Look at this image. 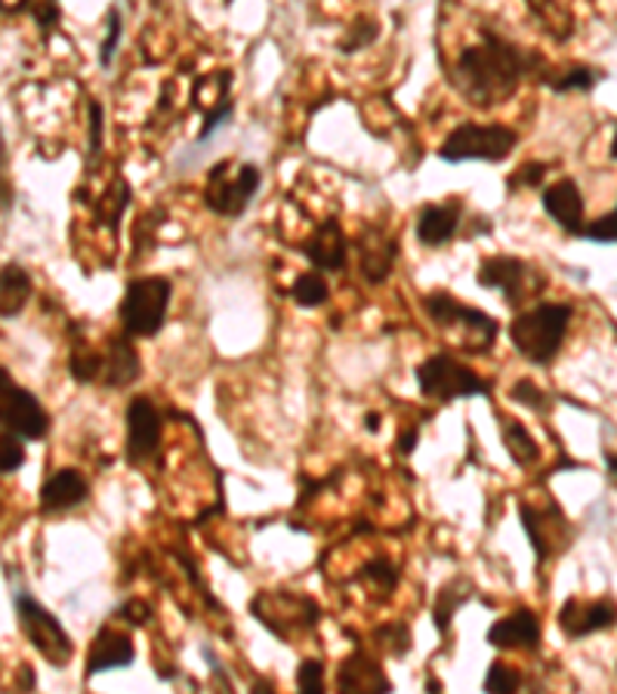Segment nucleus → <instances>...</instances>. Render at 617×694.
<instances>
[{
  "label": "nucleus",
  "mask_w": 617,
  "mask_h": 694,
  "mask_svg": "<svg viewBox=\"0 0 617 694\" xmlns=\"http://www.w3.org/2000/svg\"><path fill=\"white\" fill-rule=\"evenodd\" d=\"M547 59L525 50L494 28H482V43L457 56L451 84L470 106L491 108L507 102L525 78H543Z\"/></svg>",
  "instance_id": "obj_1"
},
{
  "label": "nucleus",
  "mask_w": 617,
  "mask_h": 694,
  "mask_svg": "<svg viewBox=\"0 0 617 694\" xmlns=\"http://www.w3.org/2000/svg\"><path fill=\"white\" fill-rule=\"evenodd\" d=\"M575 319L571 303H537L519 312L510 324V340L516 352L531 364H550L568 334V324Z\"/></svg>",
  "instance_id": "obj_2"
},
{
  "label": "nucleus",
  "mask_w": 617,
  "mask_h": 694,
  "mask_svg": "<svg viewBox=\"0 0 617 694\" xmlns=\"http://www.w3.org/2000/svg\"><path fill=\"white\" fill-rule=\"evenodd\" d=\"M170 296H174V284L164 275H148V278H134L127 284L121 296V319L124 334L130 340H146L155 336L167 321V309H170Z\"/></svg>",
  "instance_id": "obj_3"
},
{
  "label": "nucleus",
  "mask_w": 617,
  "mask_h": 694,
  "mask_svg": "<svg viewBox=\"0 0 617 694\" xmlns=\"http://www.w3.org/2000/svg\"><path fill=\"white\" fill-rule=\"evenodd\" d=\"M263 186V174L256 164H235V160H219L207 174L204 186V204L216 216H242L251 201Z\"/></svg>",
  "instance_id": "obj_4"
},
{
  "label": "nucleus",
  "mask_w": 617,
  "mask_h": 694,
  "mask_svg": "<svg viewBox=\"0 0 617 694\" xmlns=\"http://www.w3.org/2000/svg\"><path fill=\"white\" fill-rule=\"evenodd\" d=\"M519 146V134L507 124H460L444 136L439 146V158L448 164L460 160H488L497 164Z\"/></svg>",
  "instance_id": "obj_5"
},
{
  "label": "nucleus",
  "mask_w": 617,
  "mask_h": 694,
  "mask_svg": "<svg viewBox=\"0 0 617 694\" xmlns=\"http://www.w3.org/2000/svg\"><path fill=\"white\" fill-rule=\"evenodd\" d=\"M417 387L427 399L457 401L472 395H488L491 383L482 380L463 361H457L451 352H435L417 368Z\"/></svg>",
  "instance_id": "obj_6"
},
{
  "label": "nucleus",
  "mask_w": 617,
  "mask_h": 694,
  "mask_svg": "<svg viewBox=\"0 0 617 694\" xmlns=\"http://www.w3.org/2000/svg\"><path fill=\"white\" fill-rule=\"evenodd\" d=\"M16 617H19V627L26 633V639L35 645V652L53 664V667H66L68 661L75 657V642L66 633V627L56 620L41 602L31 599L28 593H16L13 599Z\"/></svg>",
  "instance_id": "obj_7"
},
{
  "label": "nucleus",
  "mask_w": 617,
  "mask_h": 694,
  "mask_svg": "<svg viewBox=\"0 0 617 694\" xmlns=\"http://www.w3.org/2000/svg\"><path fill=\"white\" fill-rule=\"evenodd\" d=\"M0 427L22 441H41L53 427L41 401L13 380L7 368H0Z\"/></svg>",
  "instance_id": "obj_8"
},
{
  "label": "nucleus",
  "mask_w": 617,
  "mask_h": 694,
  "mask_svg": "<svg viewBox=\"0 0 617 694\" xmlns=\"http://www.w3.org/2000/svg\"><path fill=\"white\" fill-rule=\"evenodd\" d=\"M423 309H427V315L432 319V324H439V328H460V331H467V334L476 336V352H488L491 343L497 340V321L482 312V309H472L467 303H460L457 296H451L448 291H430V294L423 296Z\"/></svg>",
  "instance_id": "obj_9"
},
{
  "label": "nucleus",
  "mask_w": 617,
  "mask_h": 694,
  "mask_svg": "<svg viewBox=\"0 0 617 694\" xmlns=\"http://www.w3.org/2000/svg\"><path fill=\"white\" fill-rule=\"evenodd\" d=\"M476 284L488 287V291H500L503 303L519 309L525 300L540 294L543 278L528 263L516 260V256H488L479 266V272H476Z\"/></svg>",
  "instance_id": "obj_10"
},
{
  "label": "nucleus",
  "mask_w": 617,
  "mask_h": 694,
  "mask_svg": "<svg viewBox=\"0 0 617 694\" xmlns=\"http://www.w3.org/2000/svg\"><path fill=\"white\" fill-rule=\"evenodd\" d=\"M251 612L259 617V624L268 627L275 636L291 639L294 629H312L319 620V605L308 596H296V593H256L251 602Z\"/></svg>",
  "instance_id": "obj_11"
},
{
  "label": "nucleus",
  "mask_w": 617,
  "mask_h": 694,
  "mask_svg": "<svg viewBox=\"0 0 617 694\" xmlns=\"http://www.w3.org/2000/svg\"><path fill=\"white\" fill-rule=\"evenodd\" d=\"M522 525L525 535L531 540L535 547L537 561L556 559L559 553L568 549L571 544V525L565 519V512L556 504H547V507H531V504H522Z\"/></svg>",
  "instance_id": "obj_12"
},
{
  "label": "nucleus",
  "mask_w": 617,
  "mask_h": 694,
  "mask_svg": "<svg viewBox=\"0 0 617 694\" xmlns=\"http://www.w3.org/2000/svg\"><path fill=\"white\" fill-rule=\"evenodd\" d=\"M161 411L148 395H136L127 404V460L143 463L161 444Z\"/></svg>",
  "instance_id": "obj_13"
},
{
  "label": "nucleus",
  "mask_w": 617,
  "mask_h": 694,
  "mask_svg": "<svg viewBox=\"0 0 617 694\" xmlns=\"http://www.w3.org/2000/svg\"><path fill=\"white\" fill-rule=\"evenodd\" d=\"M617 624V605L611 599L584 602L571 596L559 612V627L568 639H584L592 633H603Z\"/></svg>",
  "instance_id": "obj_14"
},
{
  "label": "nucleus",
  "mask_w": 617,
  "mask_h": 694,
  "mask_svg": "<svg viewBox=\"0 0 617 694\" xmlns=\"http://www.w3.org/2000/svg\"><path fill=\"white\" fill-rule=\"evenodd\" d=\"M336 694H392V682L376 657L352 652L336 669Z\"/></svg>",
  "instance_id": "obj_15"
},
{
  "label": "nucleus",
  "mask_w": 617,
  "mask_h": 694,
  "mask_svg": "<svg viewBox=\"0 0 617 694\" xmlns=\"http://www.w3.org/2000/svg\"><path fill=\"white\" fill-rule=\"evenodd\" d=\"M543 211L556 226H562L568 235H584V195L571 176L556 179L552 186L543 188Z\"/></svg>",
  "instance_id": "obj_16"
},
{
  "label": "nucleus",
  "mask_w": 617,
  "mask_h": 694,
  "mask_svg": "<svg viewBox=\"0 0 617 694\" xmlns=\"http://www.w3.org/2000/svg\"><path fill=\"white\" fill-rule=\"evenodd\" d=\"M540 642V617L531 608H519L512 615L494 620L488 629V645L500 652H535Z\"/></svg>",
  "instance_id": "obj_17"
},
{
  "label": "nucleus",
  "mask_w": 617,
  "mask_h": 694,
  "mask_svg": "<svg viewBox=\"0 0 617 694\" xmlns=\"http://www.w3.org/2000/svg\"><path fill=\"white\" fill-rule=\"evenodd\" d=\"M306 260L315 266V272H340L350 260V241L343 235V226L336 219H327L312 232V238L303 247Z\"/></svg>",
  "instance_id": "obj_18"
},
{
  "label": "nucleus",
  "mask_w": 617,
  "mask_h": 694,
  "mask_svg": "<svg viewBox=\"0 0 617 694\" xmlns=\"http://www.w3.org/2000/svg\"><path fill=\"white\" fill-rule=\"evenodd\" d=\"M463 201L448 198L442 204H427L417 216V241L423 247H442L460 232Z\"/></svg>",
  "instance_id": "obj_19"
},
{
  "label": "nucleus",
  "mask_w": 617,
  "mask_h": 694,
  "mask_svg": "<svg viewBox=\"0 0 617 694\" xmlns=\"http://www.w3.org/2000/svg\"><path fill=\"white\" fill-rule=\"evenodd\" d=\"M395 256H399V241L380 228H368L359 238V268H362L368 284H380V281L390 278Z\"/></svg>",
  "instance_id": "obj_20"
},
{
  "label": "nucleus",
  "mask_w": 617,
  "mask_h": 694,
  "mask_svg": "<svg viewBox=\"0 0 617 694\" xmlns=\"http://www.w3.org/2000/svg\"><path fill=\"white\" fill-rule=\"evenodd\" d=\"M136 657L134 642L127 633L115 629L111 624L96 633L94 645H90V657H87V676L106 673V669L130 667Z\"/></svg>",
  "instance_id": "obj_21"
},
{
  "label": "nucleus",
  "mask_w": 617,
  "mask_h": 694,
  "mask_svg": "<svg viewBox=\"0 0 617 694\" xmlns=\"http://www.w3.org/2000/svg\"><path fill=\"white\" fill-rule=\"evenodd\" d=\"M90 495V485L84 479L81 469H56L41 488V509L43 512H68L81 507Z\"/></svg>",
  "instance_id": "obj_22"
},
{
  "label": "nucleus",
  "mask_w": 617,
  "mask_h": 694,
  "mask_svg": "<svg viewBox=\"0 0 617 694\" xmlns=\"http://www.w3.org/2000/svg\"><path fill=\"white\" fill-rule=\"evenodd\" d=\"M102 383L108 389H124L134 383L139 371H143V361L136 355L134 340L127 334H115L108 340V349L102 352Z\"/></svg>",
  "instance_id": "obj_23"
},
{
  "label": "nucleus",
  "mask_w": 617,
  "mask_h": 694,
  "mask_svg": "<svg viewBox=\"0 0 617 694\" xmlns=\"http://www.w3.org/2000/svg\"><path fill=\"white\" fill-rule=\"evenodd\" d=\"M35 294V281L19 263L0 266V319H16Z\"/></svg>",
  "instance_id": "obj_24"
},
{
  "label": "nucleus",
  "mask_w": 617,
  "mask_h": 694,
  "mask_svg": "<svg viewBox=\"0 0 617 694\" xmlns=\"http://www.w3.org/2000/svg\"><path fill=\"white\" fill-rule=\"evenodd\" d=\"M500 436H503L507 454L512 457V463H516V467H531V463L540 460V448H537V441L531 439V432H528L519 420L503 417V423H500Z\"/></svg>",
  "instance_id": "obj_25"
},
{
  "label": "nucleus",
  "mask_w": 617,
  "mask_h": 694,
  "mask_svg": "<svg viewBox=\"0 0 617 694\" xmlns=\"http://www.w3.org/2000/svg\"><path fill=\"white\" fill-rule=\"evenodd\" d=\"M603 80V71H596V68L590 66H571V68H565V71H543V84L550 87V90H556V94H590L592 87Z\"/></svg>",
  "instance_id": "obj_26"
},
{
  "label": "nucleus",
  "mask_w": 617,
  "mask_h": 694,
  "mask_svg": "<svg viewBox=\"0 0 617 694\" xmlns=\"http://www.w3.org/2000/svg\"><path fill=\"white\" fill-rule=\"evenodd\" d=\"M102 364H106L102 352L90 346V343H75L71 346L68 371H71V377L78 383H96V380H102Z\"/></svg>",
  "instance_id": "obj_27"
},
{
  "label": "nucleus",
  "mask_w": 617,
  "mask_h": 694,
  "mask_svg": "<svg viewBox=\"0 0 617 694\" xmlns=\"http://www.w3.org/2000/svg\"><path fill=\"white\" fill-rule=\"evenodd\" d=\"M291 296L296 300V306L319 309L327 303L331 284H327V278H324L322 272H303V275L294 281V287H291Z\"/></svg>",
  "instance_id": "obj_28"
},
{
  "label": "nucleus",
  "mask_w": 617,
  "mask_h": 694,
  "mask_svg": "<svg viewBox=\"0 0 617 694\" xmlns=\"http://www.w3.org/2000/svg\"><path fill=\"white\" fill-rule=\"evenodd\" d=\"M522 692V673L503 661H494L484 676V694H519Z\"/></svg>",
  "instance_id": "obj_29"
},
{
  "label": "nucleus",
  "mask_w": 617,
  "mask_h": 694,
  "mask_svg": "<svg viewBox=\"0 0 617 694\" xmlns=\"http://www.w3.org/2000/svg\"><path fill=\"white\" fill-rule=\"evenodd\" d=\"M454 589H457V580L454 584H448V587L435 596V605H432V620H435V627H439V633H448V627H451V617H454V612L463 605V599L467 596H460L457 593L454 596Z\"/></svg>",
  "instance_id": "obj_30"
},
{
  "label": "nucleus",
  "mask_w": 617,
  "mask_h": 694,
  "mask_svg": "<svg viewBox=\"0 0 617 694\" xmlns=\"http://www.w3.org/2000/svg\"><path fill=\"white\" fill-rule=\"evenodd\" d=\"M26 463V444L19 436L0 429V476H10L16 469H22Z\"/></svg>",
  "instance_id": "obj_31"
},
{
  "label": "nucleus",
  "mask_w": 617,
  "mask_h": 694,
  "mask_svg": "<svg viewBox=\"0 0 617 694\" xmlns=\"http://www.w3.org/2000/svg\"><path fill=\"white\" fill-rule=\"evenodd\" d=\"M510 395H512V401H519L522 408H528L531 414H547L552 404L550 395L537 387V383H531V380H519V383L512 387Z\"/></svg>",
  "instance_id": "obj_32"
},
{
  "label": "nucleus",
  "mask_w": 617,
  "mask_h": 694,
  "mask_svg": "<svg viewBox=\"0 0 617 694\" xmlns=\"http://www.w3.org/2000/svg\"><path fill=\"white\" fill-rule=\"evenodd\" d=\"M362 580L374 584V587L383 589V593H392V589L399 587V571H395V565H392L390 559L376 556V559H371L362 568Z\"/></svg>",
  "instance_id": "obj_33"
},
{
  "label": "nucleus",
  "mask_w": 617,
  "mask_h": 694,
  "mask_svg": "<svg viewBox=\"0 0 617 694\" xmlns=\"http://www.w3.org/2000/svg\"><path fill=\"white\" fill-rule=\"evenodd\" d=\"M296 694H324V664L319 657H306L296 669Z\"/></svg>",
  "instance_id": "obj_34"
},
{
  "label": "nucleus",
  "mask_w": 617,
  "mask_h": 694,
  "mask_svg": "<svg viewBox=\"0 0 617 694\" xmlns=\"http://www.w3.org/2000/svg\"><path fill=\"white\" fill-rule=\"evenodd\" d=\"M376 35H380V26H376V19H371V16H362V19H359V22L350 28V35L340 40V50H343V53H355V50H362V47H368V43H374Z\"/></svg>",
  "instance_id": "obj_35"
},
{
  "label": "nucleus",
  "mask_w": 617,
  "mask_h": 694,
  "mask_svg": "<svg viewBox=\"0 0 617 694\" xmlns=\"http://www.w3.org/2000/svg\"><path fill=\"white\" fill-rule=\"evenodd\" d=\"M550 167L552 164H547V160H528V164H522V167L507 179V188H510V192H519V188H537L543 183V176L550 174Z\"/></svg>",
  "instance_id": "obj_36"
},
{
  "label": "nucleus",
  "mask_w": 617,
  "mask_h": 694,
  "mask_svg": "<svg viewBox=\"0 0 617 694\" xmlns=\"http://www.w3.org/2000/svg\"><path fill=\"white\" fill-rule=\"evenodd\" d=\"M121 10H108V22H106V38L99 43V66L108 68L111 59L118 53V43H121Z\"/></svg>",
  "instance_id": "obj_37"
},
{
  "label": "nucleus",
  "mask_w": 617,
  "mask_h": 694,
  "mask_svg": "<svg viewBox=\"0 0 617 694\" xmlns=\"http://www.w3.org/2000/svg\"><path fill=\"white\" fill-rule=\"evenodd\" d=\"M580 238L596 241V244H617V207L608 216H599V219L587 223Z\"/></svg>",
  "instance_id": "obj_38"
},
{
  "label": "nucleus",
  "mask_w": 617,
  "mask_h": 694,
  "mask_svg": "<svg viewBox=\"0 0 617 694\" xmlns=\"http://www.w3.org/2000/svg\"><path fill=\"white\" fill-rule=\"evenodd\" d=\"M106 120V111H102V106L99 102H90V146H87V160H90V167H94L96 160H99V155H102V124Z\"/></svg>",
  "instance_id": "obj_39"
},
{
  "label": "nucleus",
  "mask_w": 617,
  "mask_h": 694,
  "mask_svg": "<svg viewBox=\"0 0 617 694\" xmlns=\"http://www.w3.org/2000/svg\"><path fill=\"white\" fill-rule=\"evenodd\" d=\"M376 639L386 642L392 648V655H404V652H411V633L404 624H386L383 629H376Z\"/></svg>",
  "instance_id": "obj_40"
},
{
  "label": "nucleus",
  "mask_w": 617,
  "mask_h": 694,
  "mask_svg": "<svg viewBox=\"0 0 617 694\" xmlns=\"http://www.w3.org/2000/svg\"><path fill=\"white\" fill-rule=\"evenodd\" d=\"M26 13L35 16V22H38L43 35H50L59 26V19H62V10L56 3H26Z\"/></svg>",
  "instance_id": "obj_41"
},
{
  "label": "nucleus",
  "mask_w": 617,
  "mask_h": 694,
  "mask_svg": "<svg viewBox=\"0 0 617 694\" xmlns=\"http://www.w3.org/2000/svg\"><path fill=\"white\" fill-rule=\"evenodd\" d=\"M118 615H121L127 624H134V627H143V624H148V620H151V608H148L143 599H130V602H124Z\"/></svg>",
  "instance_id": "obj_42"
},
{
  "label": "nucleus",
  "mask_w": 617,
  "mask_h": 694,
  "mask_svg": "<svg viewBox=\"0 0 617 694\" xmlns=\"http://www.w3.org/2000/svg\"><path fill=\"white\" fill-rule=\"evenodd\" d=\"M417 439H420V429H417V427H411V429H404L402 436H399V444H395V448H399V454H402V457H408V454H414V448H417Z\"/></svg>",
  "instance_id": "obj_43"
},
{
  "label": "nucleus",
  "mask_w": 617,
  "mask_h": 694,
  "mask_svg": "<svg viewBox=\"0 0 617 694\" xmlns=\"http://www.w3.org/2000/svg\"><path fill=\"white\" fill-rule=\"evenodd\" d=\"M251 694H278V692H275V685H272L268 680H256L254 688H251Z\"/></svg>",
  "instance_id": "obj_44"
},
{
  "label": "nucleus",
  "mask_w": 617,
  "mask_h": 694,
  "mask_svg": "<svg viewBox=\"0 0 617 694\" xmlns=\"http://www.w3.org/2000/svg\"><path fill=\"white\" fill-rule=\"evenodd\" d=\"M19 682H22V688H26V692H31V688H35V676H31V667H22V673H19Z\"/></svg>",
  "instance_id": "obj_45"
},
{
  "label": "nucleus",
  "mask_w": 617,
  "mask_h": 694,
  "mask_svg": "<svg viewBox=\"0 0 617 694\" xmlns=\"http://www.w3.org/2000/svg\"><path fill=\"white\" fill-rule=\"evenodd\" d=\"M364 427H368V432H376V429H380V414L371 411V414L364 417Z\"/></svg>",
  "instance_id": "obj_46"
},
{
  "label": "nucleus",
  "mask_w": 617,
  "mask_h": 694,
  "mask_svg": "<svg viewBox=\"0 0 617 694\" xmlns=\"http://www.w3.org/2000/svg\"><path fill=\"white\" fill-rule=\"evenodd\" d=\"M605 463H608V469H611V476H615V479H617V454L605 457Z\"/></svg>",
  "instance_id": "obj_47"
},
{
  "label": "nucleus",
  "mask_w": 617,
  "mask_h": 694,
  "mask_svg": "<svg viewBox=\"0 0 617 694\" xmlns=\"http://www.w3.org/2000/svg\"><path fill=\"white\" fill-rule=\"evenodd\" d=\"M427 692H430V694H442V685H439V680L427 682Z\"/></svg>",
  "instance_id": "obj_48"
},
{
  "label": "nucleus",
  "mask_w": 617,
  "mask_h": 694,
  "mask_svg": "<svg viewBox=\"0 0 617 694\" xmlns=\"http://www.w3.org/2000/svg\"><path fill=\"white\" fill-rule=\"evenodd\" d=\"M611 158L617 160V130H615V139H611Z\"/></svg>",
  "instance_id": "obj_49"
}]
</instances>
